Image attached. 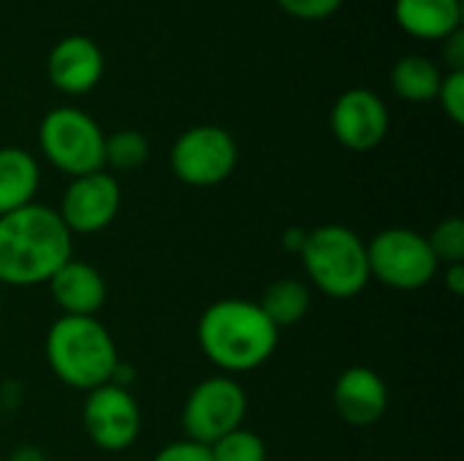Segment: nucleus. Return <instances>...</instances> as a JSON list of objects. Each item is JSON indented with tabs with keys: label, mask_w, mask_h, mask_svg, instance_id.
I'll return each mask as SVG.
<instances>
[{
	"label": "nucleus",
	"mask_w": 464,
	"mask_h": 461,
	"mask_svg": "<svg viewBox=\"0 0 464 461\" xmlns=\"http://www.w3.org/2000/svg\"><path fill=\"white\" fill-rule=\"evenodd\" d=\"M73 258V234L57 209L27 204L0 217V283L14 288L49 283Z\"/></svg>",
	"instance_id": "f257e3e1"
},
{
	"label": "nucleus",
	"mask_w": 464,
	"mask_h": 461,
	"mask_svg": "<svg viewBox=\"0 0 464 461\" xmlns=\"http://www.w3.org/2000/svg\"><path fill=\"white\" fill-rule=\"evenodd\" d=\"M198 348L223 372H250L272 359L280 329L264 315L258 302L220 299L198 318Z\"/></svg>",
	"instance_id": "f03ea898"
},
{
	"label": "nucleus",
	"mask_w": 464,
	"mask_h": 461,
	"mask_svg": "<svg viewBox=\"0 0 464 461\" xmlns=\"http://www.w3.org/2000/svg\"><path fill=\"white\" fill-rule=\"evenodd\" d=\"M46 361L65 386L92 391L111 380L120 356L114 337L98 318L63 315L49 326Z\"/></svg>",
	"instance_id": "7ed1b4c3"
},
{
	"label": "nucleus",
	"mask_w": 464,
	"mask_h": 461,
	"mask_svg": "<svg viewBox=\"0 0 464 461\" xmlns=\"http://www.w3.org/2000/svg\"><path fill=\"white\" fill-rule=\"evenodd\" d=\"M299 258L310 283L332 299H353L372 280L367 242L353 228L340 223H326L307 231Z\"/></svg>",
	"instance_id": "20e7f679"
},
{
	"label": "nucleus",
	"mask_w": 464,
	"mask_h": 461,
	"mask_svg": "<svg viewBox=\"0 0 464 461\" xmlns=\"http://www.w3.org/2000/svg\"><path fill=\"white\" fill-rule=\"evenodd\" d=\"M103 130L82 109L60 106L52 109L38 125V144L44 158L63 174L84 177L103 171Z\"/></svg>",
	"instance_id": "39448f33"
},
{
	"label": "nucleus",
	"mask_w": 464,
	"mask_h": 461,
	"mask_svg": "<svg viewBox=\"0 0 464 461\" xmlns=\"http://www.w3.org/2000/svg\"><path fill=\"white\" fill-rule=\"evenodd\" d=\"M370 277L383 283L392 291H421L427 288L440 264L424 234L413 228H386L367 242Z\"/></svg>",
	"instance_id": "423d86ee"
},
{
	"label": "nucleus",
	"mask_w": 464,
	"mask_h": 461,
	"mask_svg": "<svg viewBox=\"0 0 464 461\" xmlns=\"http://www.w3.org/2000/svg\"><path fill=\"white\" fill-rule=\"evenodd\" d=\"M245 416H247L245 389L228 375L207 378L185 399L182 408V429L188 435L185 440L209 448L228 432L239 429Z\"/></svg>",
	"instance_id": "0eeeda50"
},
{
	"label": "nucleus",
	"mask_w": 464,
	"mask_h": 461,
	"mask_svg": "<svg viewBox=\"0 0 464 461\" xmlns=\"http://www.w3.org/2000/svg\"><path fill=\"white\" fill-rule=\"evenodd\" d=\"M237 141L220 125H196L185 130L169 152L174 177L190 187H212L226 182L237 168Z\"/></svg>",
	"instance_id": "6e6552de"
},
{
	"label": "nucleus",
	"mask_w": 464,
	"mask_h": 461,
	"mask_svg": "<svg viewBox=\"0 0 464 461\" xmlns=\"http://www.w3.org/2000/svg\"><path fill=\"white\" fill-rule=\"evenodd\" d=\"M82 421L90 443L101 451L120 454L130 448L141 432V410L130 391L103 383L87 391Z\"/></svg>",
	"instance_id": "1a4fd4ad"
},
{
	"label": "nucleus",
	"mask_w": 464,
	"mask_h": 461,
	"mask_svg": "<svg viewBox=\"0 0 464 461\" xmlns=\"http://www.w3.org/2000/svg\"><path fill=\"white\" fill-rule=\"evenodd\" d=\"M120 204V182L106 171H92L71 179V185L63 193L57 215L71 234H98L114 223Z\"/></svg>",
	"instance_id": "9d476101"
},
{
	"label": "nucleus",
	"mask_w": 464,
	"mask_h": 461,
	"mask_svg": "<svg viewBox=\"0 0 464 461\" xmlns=\"http://www.w3.org/2000/svg\"><path fill=\"white\" fill-rule=\"evenodd\" d=\"M332 133L351 152L375 149L389 133V109L386 103L364 87L343 92L332 106Z\"/></svg>",
	"instance_id": "9b49d317"
},
{
	"label": "nucleus",
	"mask_w": 464,
	"mask_h": 461,
	"mask_svg": "<svg viewBox=\"0 0 464 461\" xmlns=\"http://www.w3.org/2000/svg\"><path fill=\"white\" fill-rule=\"evenodd\" d=\"M46 73L60 92L84 95L103 76V52L87 35H65L52 46Z\"/></svg>",
	"instance_id": "f8f14e48"
},
{
	"label": "nucleus",
	"mask_w": 464,
	"mask_h": 461,
	"mask_svg": "<svg viewBox=\"0 0 464 461\" xmlns=\"http://www.w3.org/2000/svg\"><path fill=\"white\" fill-rule=\"evenodd\" d=\"M334 410L351 427H372L389 408V389L370 367H348L332 391Z\"/></svg>",
	"instance_id": "ddd939ff"
},
{
	"label": "nucleus",
	"mask_w": 464,
	"mask_h": 461,
	"mask_svg": "<svg viewBox=\"0 0 464 461\" xmlns=\"http://www.w3.org/2000/svg\"><path fill=\"white\" fill-rule=\"evenodd\" d=\"M52 299L63 310V315L73 318H95L106 302V280L87 261H65L49 280Z\"/></svg>",
	"instance_id": "4468645a"
},
{
	"label": "nucleus",
	"mask_w": 464,
	"mask_h": 461,
	"mask_svg": "<svg viewBox=\"0 0 464 461\" xmlns=\"http://www.w3.org/2000/svg\"><path fill=\"white\" fill-rule=\"evenodd\" d=\"M397 24L421 41H446L451 33L462 30V3L459 0H397Z\"/></svg>",
	"instance_id": "2eb2a0df"
},
{
	"label": "nucleus",
	"mask_w": 464,
	"mask_h": 461,
	"mask_svg": "<svg viewBox=\"0 0 464 461\" xmlns=\"http://www.w3.org/2000/svg\"><path fill=\"white\" fill-rule=\"evenodd\" d=\"M41 185L35 158L22 147L0 149V217L33 204Z\"/></svg>",
	"instance_id": "dca6fc26"
},
{
	"label": "nucleus",
	"mask_w": 464,
	"mask_h": 461,
	"mask_svg": "<svg viewBox=\"0 0 464 461\" xmlns=\"http://www.w3.org/2000/svg\"><path fill=\"white\" fill-rule=\"evenodd\" d=\"M443 73L440 68L421 54H408L392 68V87L408 103H427L438 98Z\"/></svg>",
	"instance_id": "f3484780"
},
{
	"label": "nucleus",
	"mask_w": 464,
	"mask_h": 461,
	"mask_svg": "<svg viewBox=\"0 0 464 461\" xmlns=\"http://www.w3.org/2000/svg\"><path fill=\"white\" fill-rule=\"evenodd\" d=\"M310 304H313L310 288L302 280H291V277L275 280L261 293V302H258V307L264 310V315L277 329H285V326L299 323L310 312Z\"/></svg>",
	"instance_id": "a211bd4d"
},
{
	"label": "nucleus",
	"mask_w": 464,
	"mask_h": 461,
	"mask_svg": "<svg viewBox=\"0 0 464 461\" xmlns=\"http://www.w3.org/2000/svg\"><path fill=\"white\" fill-rule=\"evenodd\" d=\"M150 160V141L139 130H117L103 141V163L117 171L141 168Z\"/></svg>",
	"instance_id": "6ab92c4d"
},
{
	"label": "nucleus",
	"mask_w": 464,
	"mask_h": 461,
	"mask_svg": "<svg viewBox=\"0 0 464 461\" xmlns=\"http://www.w3.org/2000/svg\"><path fill=\"white\" fill-rule=\"evenodd\" d=\"M209 456L212 461H266V443L256 432L239 427L212 443Z\"/></svg>",
	"instance_id": "aec40b11"
},
{
	"label": "nucleus",
	"mask_w": 464,
	"mask_h": 461,
	"mask_svg": "<svg viewBox=\"0 0 464 461\" xmlns=\"http://www.w3.org/2000/svg\"><path fill=\"white\" fill-rule=\"evenodd\" d=\"M438 264H462L464 261V220L459 215H451L440 220L432 234L427 236Z\"/></svg>",
	"instance_id": "412c9836"
},
{
	"label": "nucleus",
	"mask_w": 464,
	"mask_h": 461,
	"mask_svg": "<svg viewBox=\"0 0 464 461\" xmlns=\"http://www.w3.org/2000/svg\"><path fill=\"white\" fill-rule=\"evenodd\" d=\"M438 101L443 103V111L454 125L464 122V71H449L440 82Z\"/></svg>",
	"instance_id": "4be33fe9"
},
{
	"label": "nucleus",
	"mask_w": 464,
	"mask_h": 461,
	"mask_svg": "<svg viewBox=\"0 0 464 461\" xmlns=\"http://www.w3.org/2000/svg\"><path fill=\"white\" fill-rule=\"evenodd\" d=\"M277 5L294 16V19H304V22H321L329 19L340 11L343 0H277Z\"/></svg>",
	"instance_id": "5701e85b"
},
{
	"label": "nucleus",
	"mask_w": 464,
	"mask_h": 461,
	"mask_svg": "<svg viewBox=\"0 0 464 461\" xmlns=\"http://www.w3.org/2000/svg\"><path fill=\"white\" fill-rule=\"evenodd\" d=\"M152 461H212V456H209L207 446H198L193 440H177V443L160 448Z\"/></svg>",
	"instance_id": "b1692460"
},
{
	"label": "nucleus",
	"mask_w": 464,
	"mask_h": 461,
	"mask_svg": "<svg viewBox=\"0 0 464 461\" xmlns=\"http://www.w3.org/2000/svg\"><path fill=\"white\" fill-rule=\"evenodd\" d=\"M443 57L449 71H464V33L457 30L443 41Z\"/></svg>",
	"instance_id": "393cba45"
},
{
	"label": "nucleus",
	"mask_w": 464,
	"mask_h": 461,
	"mask_svg": "<svg viewBox=\"0 0 464 461\" xmlns=\"http://www.w3.org/2000/svg\"><path fill=\"white\" fill-rule=\"evenodd\" d=\"M443 283L449 288L451 296H462L464 293V264H449L443 272Z\"/></svg>",
	"instance_id": "a878e982"
},
{
	"label": "nucleus",
	"mask_w": 464,
	"mask_h": 461,
	"mask_svg": "<svg viewBox=\"0 0 464 461\" xmlns=\"http://www.w3.org/2000/svg\"><path fill=\"white\" fill-rule=\"evenodd\" d=\"M304 239H307V231L304 228H288L285 234H283V247L288 250V253H302V247H304Z\"/></svg>",
	"instance_id": "bb28decb"
},
{
	"label": "nucleus",
	"mask_w": 464,
	"mask_h": 461,
	"mask_svg": "<svg viewBox=\"0 0 464 461\" xmlns=\"http://www.w3.org/2000/svg\"><path fill=\"white\" fill-rule=\"evenodd\" d=\"M8 461H46V454L38 446H22L8 456Z\"/></svg>",
	"instance_id": "cd10ccee"
},
{
	"label": "nucleus",
	"mask_w": 464,
	"mask_h": 461,
	"mask_svg": "<svg viewBox=\"0 0 464 461\" xmlns=\"http://www.w3.org/2000/svg\"><path fill=\"white\" fill-rule=\"evenodd\" d=\"M0 310H3V296H0Z\"/></svg>",
	"instance_id": "c85d7f7f"
}]
</instances>
